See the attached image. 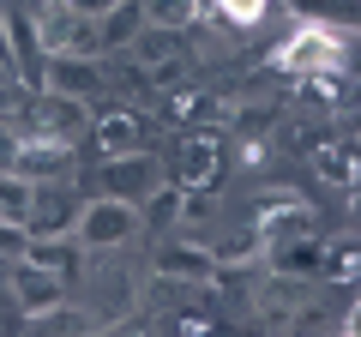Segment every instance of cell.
Here are the masks:
<instances>
[{"label":"cell","instance_id":"cell-1","mask_svg":"<svg viewBox=\"0 0 361 337\" xmlns=\"http://www.w3.org/2000/svg\"><path fill=\"white\" fill-rule=\"evenodd\" d=\"M343 54H349V30L301 18V25L271 49V66H277V73H325V66H343Z\"/></svg>","mask_w":361,"mask_h":337},{"label":"cell","instance_id":"cell-2","mask_svg":"<svg viewBox=\"0 0 361 337\" xmlns=\"http://www.w3.org/2000/svg\"><path fill=\"white\" fill-rule=\"evenodd\" d=\"M73 235H78V247H85V253L127 247L133 235H139V205H127V199H115V193H97V199H85Z\"/></svg>","mask_w":361,"mask_h":337},{"label":"cell","instance_id":"cell-3","mask_svg":"<svg viewBox=\"0 0 361 337\" xmlns=\"http://www.w3.org/2000/svg\"><path fill=\"white\" fill-rule=\"evenodd\" d=\"M30 30H37L42 54H97V42H90V13H78V6H66V0H37L30 6Z\"/></svg>","mask_w":361,"mask_h":337},{"label":"cell","instance_id":"cell-4","mask_svg":"<svg viewBox=\"0 0 361 337\" xmlns=\"http://www.w3.org/2000/svg\"><path fill=\"white\" fill-rule=\"evenodd\" d=\"M151 187H163V163L151 151H121V157H97V193H115L127 205H139Z\"/></svg>","mask_w":361,"mask_h":337},{"label":"cell","instance_id":"cell-5","mask_svg":"<svg viewBox=\"0 0 361 337\" xmlns=\"http://www.w3.org/2000/svg\"><path fill=\"white\" fill-rule=\"evenodd\" d=\"M78 211H85V193L73 181H37V199L25 211V235H73Z\"/></svg>","mask_w":361,"mask_h":337},{"label":"cell","instance_id":"cell-6","mask_svg":"<svg viewBox=\"0 0 361 337\" xmlns=\"http://www.w3.org/2000/svg\"><path fill=\"white\" fill-rule=\"evenodd\" d=\"M157 277L163 283H211L217 277V259H211V247L205 241H193L187 229H175V241H163L157 247Z\"/></svg>","mask_w":361,"mask_h":337},{"label":"cell","instance_id":"cell-7","mask_svg":"<svg viewBox=\"0 0 361 337\" xmlns=\"http://www.w3.org/2000/svg\"><path fill=\"white\" fill-rule=\"evenodd\" d=\"M42 91H54V97H73V103H90V97L103 91V66L90 61V54H49L42 61Z\"/></svg>","mask_w":361,"mask_h":337},{"label":"cell","instance_id":"cell-8","mask_svg":"<svg viewBox=\"0 0 361 337\" xmlns=\"http://www.w3.org/2000/svg\"><path fill=\"white\" fill-rule=\"evenodd\" d=\"M6 289H13V301L25 307V319H30V313L54 307V301L66 295V277L42 271V265H30V259H13V271H6Z\"/></svg>","mask_w":361,"mask_h":337},{"label":"cell","instance_id":"cell-9","mask_svg":"<svg viewBox=\"0 0 361 337\" xmlns=\"http://www.w3.org/2000/svg\"><path fill=\"white\" fill-rule=\"evenodd\" d=\"M223 139L217 133H187V145H180V187H217V175H223Z\"/></svg>","mask_w":361,"mask_h":337},{"label":"cell","instance_id":"cell-10","mask_svg":"<svg viewBox=\"0 0 361 337\" xmlns=\"http://www.w3.org/2000/svg\"><path fill=\"white\" fill-rule=\"evenodd\" d=\"M18 259H30V265H42V271H54V277L73 283V277L85 271V247H78V235H30Z\"/></svg>","mask_w":361,"mask_h":337},{"label":"cell","instance_id":"cell-11","mask_svg":"<svg viewBox=\"0 0 361 337\" xmlns=\"http://www.w3.org/2000/svg\"><path fill=\"white\" fill-rule=\"evenodd\" d=\"M139 25H145L139 0H115V6H103V13L90 18V42H97V54H121L139 37Z\"/></svg>","mask_w":361,"mask_h":337},{"label":"cell","instance_id":"cell-12","mask_svg":"<svg viewBox=\"0 0 361 337\" xmlns=\"http://www.w3.org/2000/svg\"><path fill=\"white\" fill-rule=\"evenodd\" d=\"M6 37H13V78L25 85V91H42V42L37 30H30V13H6Z\"/></svg>","mask_w":361,"mask_h":337},{"label":"cell","instance_id":"cell-13","mask_svg":"<svg viewBox=\"0 0 361 337\" xmlns=\"http://www.w3.org/2000/svg\"><path fill=\"white\" fill-rule=\"evenodd\" d=\"M145 145V121L127 115V109H109L97 127H90V151H103V157H121V151H139Z\"/></svg>","mask_w":361,"mask_h":337},{"label":"cell","instance_id":"cell-14","mask_svg":"<svg viewBox=\"0 0 361 337\" xmlns=\"http://www.w3.org/2000/svg\"><path fill=\"white\" fill-rule=\"evenodd\" d=\"M259 259H265L271 271H283V277H313V271H319V241H313V235L265 241V247H259Z\"/></svg>","mask_w":361,"mask_h":337},{"label":"cell","instance_id":"cell-15","mask_svg":"<svg viewBox=\"0 0 361 337\" xmlns=\"http://www.w3.org/2000/svg\"><path fill=\"white\" fill-rule=\"evenodd\" d=\"M145 25H169V30H193L199 13H205V0H139Z\"/></svg>","mask_w":361,"mask_h":337},{"label":"cell","instance_id":"cell-16","mask_svg":"<svg viewBox=\"0 0 361 337\" xmlns=\"http://www.w3.org/2000/svg\"><path fill=\"white\" fill-rule=\"evenodd\" d=\"M30 199H37V181H30L25 168H0V217H6V223H25Z\"/></svg>","mask_w":361,"mask_h":337},{"label":"cell","instance_id":"cell-17","mask_svg":"<svg viewBox=\"0 0 361 337\" xmlns=\"http://www.w3.org/2000/svg\"><path fill=\"white\" fill-rule=\"evenodd\" d=\"M313 168H319L325 181H337L343 187V193H355V145H319V151H313Z\"/></svg>","mask_w":361,"mask_h":337},{"label":"cell","instance_id":"cell-18","mask_svg":"<svg viewBox=\"0 0 361 337\" xmlns=\"http://www.w3.org/2000/svg\"><path fill=\"white\" fill-rule=\"evenodd\" d=\"M295 78H301V97H307V103L349 109V85H343V78H331V66H325V73H295Z\"/></svg>","mask_w":361,"mask_h":337},{"label":"cell","instance_id":"cell-19","mask_svg":"<svg viewBox=\"0 0 361 337\" xmlns=\"http://www.w3.org/2000/svg\"><path fill=\"white\" fill-rule=\"evenodd\" d=\"M289 13L313 18V25H331L337 18V30H355V0H289Z\"/></svg>","mask_w":361,"mask_h":337},{"label":"cell","instance_id":"cell-20","mask_svg":"<svg viewBox=\"0 0 361 337\" xmlns=\"http://www.w3.org/2000/svg\"><path fill=\"white\" fill-rule=\"evenodd\" d=\"M319 271L325 277H337L343 289H355V271H361V253H355V241H337V247H319Z\"/></svg>","mask_w":361,"mask_h":337},{"label":"cell","instance_id":"cell-21","mask_svg":"<svg viewBox=\"0 0 361 337\" xmlns=\"http://www.w3.org/2000/svg\"><path fill=\"white\" fill-rule=\"evenodd\" d=\"M30 325H37V331H90V313H78V307H66V295L54 301V307H42V313H30Z\"/></svg>","mask_w":361,"mask_h":337},{"label":"cell","instance_id":"cell-22","mask_svg":"<svg viewBox=\"0 0 361 337\" xmlns=\"http://www.w3.org/2000/svg\"><path fill=\"white\" fill-rule=\"evenodd\" d=\"M205 6L223 18V25H235V30H253L259 18H265V6H271V0H205Z\"/></svg>","mask_w":361,"mask_h":337},{"label":"cell","instance_id":"cell-23","mask_svg":"<svg viewBox=\"0 0 361 337\" xmlns=\"http://www.w3.org/2000/svg\"><path fill=\"white\" fill-rule=\"evenodd\" d=\"M211 217H217V193L211 187H180V229H199Z\"/></svg>","mask_w":361,"mask_h":337},{"label":"cell","instance_id":"cell-24","mask_svg":"<svg viewBox=\"0 0 361 337\" xmlns=\"http://www.w3.org/2000/svg\"><path fill=\"white\" fill-rule=\"evenodd\" d=\"M211 115V97L205 91H175L169 97V121H180V127H187V121H205Z\"/></svg>","mask_w":361,"mask_h":337},{"label":"cell","instance_id":"cell-25","mask_svg":"<svg viewBox=\"0 0 361 337\" xmlns=\"http://www.w3.org/2000/svg\"><path fill=\"white\" fill-rule=\"evenodd\" d=\"M25 241H30L25 223H6V217H0V265H13L18 253H25Z\"/></svg>","mask_w":361,"mask_h":337},{"label":"cell","instance_id":"cell-26","mask_svg":"<svg viewBox=\"0 0 361 337\" xmlns=\"http://www.w3.org/2000/svg\"><path fill=\"white\" fill-rule=\"evenodd\" d=\"M0 61H6V73H13V37H6V6H0Z\"/></svg>","mask_w":361,"mask_h":337},{"label":"cell","instance_id":"cell-27","mask_svg":"<svg viewBox=\"0 0 361 337\" xmlns=\"http://www.w3.org/2000/svg\"><path fill=\"white\" fill-rule=\"evenodd\" d=\"M66 6H78V13H90V18H97L103 6H115V0H66Z\"/></svg>","mask_w":361,"mask_h":337},{"label":"cell","instance_id":"cell-28","mask_svg":"<svg viewBox=\"0 0 361 337\" xmlns=\"http://www.w3.org/2000/svg\"><path fill=\"white\" fill-rule=\"evenodd\" d=\"M13 109V78H0V115Z\"/></svg>","mask_w":361,"mask_h":337},{"label":"cell","instance_id":"cell-29","mask_svg":"<svg viewBox=\"0 0 361 337\" xmlns=\"http://www.w3.org/2000/svg\"><path fill=\"white\" fill-rule=\"evenodd\" d=\"M0 78H13V73H6V61H0Z\"/></svg>","mask_w":361,"mask_h":337}]
</instances>
